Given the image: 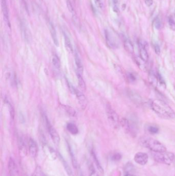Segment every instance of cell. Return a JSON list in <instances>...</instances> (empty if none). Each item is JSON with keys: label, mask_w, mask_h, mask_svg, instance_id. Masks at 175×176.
Listing matches in <instances>:
<instances>
[{"label": "cell", "mask_w": 175, "mask_h": 176, "mask_svg": "<svg viewBox=\"0 0 175 176\" xmlns=\"http://www.w3.org/2000/svg\"><path fill=\"white\" fill-rule=\"evenodd\" d=\"M149 106L152 110L160 117L167 119H171L175 117V113L174 110L162 100L151 101Z\"/></svg>", "instance_id": "1"}, {"label": "cell", "mask_w": 175, "mask_h": 176, "mask_svg": "<svg viewBox=\"0 0 175 176\" xmlns=\"http://www.w3.org/2000/svg\"><path fill=\"white\" fill-rule=\"evenodd\" d=\"M141 143L142 146L148 149L155 153H162L167 151V148L164 145L151 137H144L141 140Z\"/></svg>", "instance_id": "2"}, {"label": "cell", "mask_w": 175, "mask_h": 176, "mask_svg": "<svg viewBox=\"0 0 175 176\" xmlns=\"http://www.w3.org/2000/svg\"><path fill=\"white\" fill-rule=\"evenodd\" d=\"M175 154L171 152H166L156 153L153 155L155 161L159 163L164 164L170 165L172 164L175 160Z\"/></svg>", "instance_id": "3"}, {"label": "cell", "mask_w": 175, "mask_h": 176, "mask_svg": "<svg viewBox=\"0 0 175 176\" xmlns=\"http://www.w3.org/2000/svg\"><path fill=\"white\" fill-rule=\"evenodd\" d=\"M106 112L109 122L110 123L111 125L113 126V127H114L115 128H117L119 127L120 124L119 116L116 113V111L113 109L111 106L109 105H106Z\"/></svg>", "instance_id": "4"}, {"label": "cell", "mask_w": 175, "mask_h": 176, "mask_svg": "<svg viewBox=\"0 0 175 176\" xmlns=\"http://www.w3.org/2000/svg\"><path fill=\"white\" fill-rule=\"evenodd\" d=\"M120 124L125 132L129 133L130 136L134 137L136 136L137 128L134 122H133L127 118H123L122 119L121 121L120 122Z\"/></svg>", "instance_id": "5"}, {"label": "cell", "mask_w": 175, "mask_h": 176, "mask_svg": "<svg viewBox=\"0 0 175 176\" xmlns=\"http://www.w3.org/2000/svg\"><path fill=\"white\" fill-rule=\"evenodd\" d=\"M149 80L152 85L155 87H161L164 89L166 88L165 81L159 73H155L153 71H151L149 74Z\"/></svg>", "instance_id": "6"}, {"label": "cell", "mask_w": 175, "mask_h": 176, "mask_svg": "<svg viewBox=\"0 0 175 176\" xmlns=\"http://www.w3.org/2000/svg\"><path fill=\"white\" fill-rule=\"evenodd\" d=\"M104 34H105L106 41L109 48L113 49H116L119 48V40L114 34L107 29L105 30Z\"/></svg>", "instance_id": "7"}, {"label": "cell", "mask_w": 175, "mask_h": 176, "mask_svg": "<svg viewBox=\"0 0 175 176\" xmlns=\"http://www.w3.org/2000/svg\"><path fill=\"white\" fill-rule=\"evenodd\" d=\"M45 121H46V124L48 130L52 141L56 145H59L60 142V137L59 134L58 133V132H56V129L51 124V123L48 121V120L46 117L45 119Z\"/></svg>", "instance_id": "8"}, {"label": "cell", "mask_w": 175, "mask_h": 176, "mask_svg": "<svg viewBox=\"0 0 175 176\" xmlns=\"http://www.w3.org/2000/svg\"><path fill=\"white\" fill-rule=\"evenodd\" d=\"M138 46H139L140 57L143 61L147 62L149 58V56L146 49V44L143 42L142 40H139L138 41Z\"/></svg>", "instance_id": "9"}, {"label": "cell", "mask_w": 175, "mask_h": 176, "mask_svg": "<svg viewBox=\"0 0 175 176\" xmlns=\"http://www.w3.org/2000/svg\"><path fill=\"white\" fill-rule=\"evenodd\" d=\"M134 161L136 163L143 166L146 164L148 162V155L145 153L139 152L135 154Z\"/></svg>", "instance_id": "10"}, {"label": "cell", "mask_w": 175, "mask_h": 176, "mask_svg": "<svg viewBox=\"0 0 175 176\" xmlns=\"http://www.w3.org/2000/svg\"><path fill=\"white\" fill-rule=\"evenodd\" d=\"M43 149L45 155L51 160H55L58 157V154L55 150L51 147L47 145L45 143L43 145Z\"/></svg>", "instance_id": "11"}, {"label": "cell", "mask_w": 175, "mask_h": 176, "mask_svg": "<svg viewBox=\"0 0 175 176\" xmlns=\"http://www.w3.org/2000/svg\"><path fill=\"white\" fill-rule=\"evenodd\" d=\"M1 7L4 21L6 22L7 25L10 28L8 8L6 0H1Z\"/></svg>", "instance_id": "12"}, {"label": "cell", "mask_w": 175, "mask_h": 176, "mask_svg": "<svg viewBox=\"0 0 175 176\" xmlns=\"http://www.w3.org/2000/svg\"><path fill=\"white\" fill-rule=\"evenodd\" d=\"M75 96H77V99L78 100L79 103L81 108L82 109L85 108L87 106V100L84 94L81 92V91L75 89Z\"/></svg>", "instance_id": "13"}, {"label": "cell", "mask_w": 175, "mask_h": 176, "mask_svg": "<svg viewBox=\"0 0 175 176\" xmlns=\"http://www.w3.org/2000/svg\"><path fill=\"white\" fill-rule=\"evenodd\" d=\"M29 152L32 157L35 158L38 154V147L35 140L31 139L29 141Z\"/></svg>", "instance_id": "14"}, {"label": "cell", "mask_w": 175, "mask_h": 176, "mask_svg": "<svg viewBox=\"0 0 175 176\" xmlns=\"http://www.w3.org/2000/svg\"><path fill=\"white\" fill-rule=\"evenodd\" d=\"M8 170L9 176H19L16 163L12 158H10L9 160Z\"/></svg>", "instance_id": "15"}, {"label": "cell", "mask_w": 175, "mask_h": 176, "mask_svg": "<svg viewBox=\"0 0 175 176\" xmlns=\"http://www.w3.org/2000/svg\"><path fill=\"white\" fill-rule=\"evenodd\" d=\"M49 29L54 44L56 46H59V41H58L57 35H56V30L54 24L51 22L49 23Z\"/></svg>", "instance_id": "16"}, {"label": "cell", "mask_w": 175, "mask_h": 176, "mask_svg": "<svg viewBox=\"0 0 175 176\" xmlns=\"http://www.w3.org/2000/svg\"><path fill=\"white\" fill-rule=\"evenodd\" d=\"M67 146H68V152L70 153V156L71 158V162H72V165L74 168H77L78 166V162H77V158L75 155V153L74 152L73 149L70 143H67Z\"/></svg>", "instance_id": "17"}, {"label": "cell", "mask_w": 175, "mask_h": 176, "mask_svg": "<svg viewBox=\"0 0 175 176\" xmlns=\"http://www.w3.org/2000/svg\"><path fill=\"white\" fill-rule=\"evenodd\" d=\"M59 156L60 159L61 161L62 162L64 168V169H65V171L66 172L68 176H74L73 172H72V169H71V168L70 167V165H68L66 161L65 160L64 158L63 157V156H62L60 153H59Z\"/></svg>", "instance_id": "18"}, {"label": "cell", "mask_w": 175, "mask_h": 176, "mask_svg": "<svg viewBox=\"0 0 175 176\" xmlns=\"http://www.w3.org/2000/svg\"><path fill=\"white\" fill-rule=\"evenodd\" d=\"M124 46L125 49L128 53L133 54L134 52V47L132 41L129 39L125 38L124 40Z\"/></svg>", "instance_id": "19"}, {"label": "cell", "mask_w": 175, "mask_h": 176, "mask_svg": "<svg viewBox=\"0 0 175 176\" xmlns=\"http://www.w3.org/2000/svg\"><path fill=\"white\" fill-rule=\"evenodd\" d=\"M75 65L77 67V72L78 73L81 74L83 71V66L81 59L80 58L78 54L77 53V52H75Z\"/></svg>", "instance_id": "20"}, {"label": "cell", "mask_w": 175, "mask_h": 176, "mask_svg": "<svg viewBox=\"0 0 175 176\" xmlns=\"http://www.w3.org/2000/svg\"><path fill=\"white\" fill-rule=\"evenodd\" d=\"M64 44H65V48H66L67 51L69 53H73V48H72V44H71V41L70 40V38L65 34H64Z\"/></svg>", "instance_id": "21"}, {"label": "cell", "mask_w": 175, "mask_h": 176, "mask_svg": "<svg viewBox=\"0 0 175 176\" xmlns=\"http://www.w3.org/2000/svg\"><path fill=\"white\" fill-rule=\"evenodd\" d=\"M62 108L67 114L71 117H75L76 115V112L73 108L67 105H62Z\"/></svg>", "instance_id": "22"}, {"label": "cell", "mask_w": 175, "mask_h": 176, "mask_svg": "<svg viewBox=\"0 0 175 176\" xmlns=\"http://www.w3.org/2000/svg\"><path fill=\"white\" fill-rule=\"evenodd\" d=\"M66 128L68 132L73 135H75L78 133L79 130L77 126L73 123H68L67 125Z\"/></svg>", "instance_id": "23"}, {"label": "cell", "mask_w": 175, "mask_h": 176, "mask_svg": "<svg viewBox=\"0 0 175 176\" xmlns=\"http://www.w3.org/2000/svg\"><path fill=\"white\" fill-rule=\"evenodd\" d=\"M91 155L93 156V159L95 162V165L97 166V168L98 169L99 171L101 173H103V168H102L100 162L98 160V158H97V156H96V154H95V153L94 150L91 151Z\"/></svg>", "instance_id": "24"}, {"label": "cell", "mask_w": 175, "mask_h": 176, "mask_svg": "<svg viewBox=\"0 0 175 176\" xmlns=\"http://www.w3.org/2000/svg\"><path fill=\"white\" fill-rule=\"evenodd\" d=\"M52 62L54 67L56 69V70L60 69L61 68V62L59 58L56 55H54L52 59Z\"/></svg>", "instance_id": "25"}, {"label": "cell", "mask_w": 175, "mask_h": 176, "mask_svg": "<svg viewBox=\"0 0 175 176\" xmlns=\"http://www.w3.org/2000/svg\"><path fill=\"white\" fill-rule=\"evenodd\" d=\"M77 76H78V79L79 85L80 88H81L83 91H85L86 87L85 82L84 81L83 78L81 76V74L78 73L77 74Z\"/></svg>", "instance_id": "26"}, {"label": "cell", "mask_w": 175, "mask_h": 176, "mask_svg": "<svg viewBox=\"0 0 175 176\" xmlns=\"http://www.w3.org/2000/svg\"><path fill=\"white\" fill-rule=\"evenodd\" d=\"M153 25L154 28L157 30L161 29V28L162 27V22L160 18L159 17L157 16L155 18L153 21Z\"/></svg>", "instance_id": "27"}, {"label": "cell", "mask_w": 175, "mask_h": 176, "mask_svg": "<svg viewBox=\"0 0 175 176\" xmlns=\"http://www.w3.org/2000/svg\"><path fill=\"white\" fill-rule=\"evenodd\" d=\"M136 60L138 65L139 66V68H140L141 69L143 70L144 69H145V68H146L145 63H146V62H145L144 61H143L140 57L136 58Z\"/></svg>", "instance_id": "28"}, {"label": "cell", "mask_w": 175, "mask_h": 176, "mask_svg": "<svg viewBox=\"0 0 175 176\" xmlns=\"http://www.w3.org/2000/svg\"><path fill=\"white\" fill-rule=\"evenodd\" d=\"M66 5L68 11L70 12V13H71L72 15H75V10L74 6L72 5V3L70 0H67Z\"/></svg>", "instance_id": "29"}, {"label": "cell", "mask_w": 175, "mask_h": 176, "mask_svg": "<svg viewBox=\"0 0 175 176\" xmlns=\"http://www.w3.org/2000/svg\"><path fill=\"white\" fill-rule=\"evenodd\" d=\"M168 23L169 25V28L172 30H175V21L174 20V18L172 16H170L168 17Z\"/></svg>", "instance_id": "30"}, {"label": "cell", "mask_w": 175, "mask_h": 176, "mask_svg": "<svg viewBox=\"0 0 175 176\" xmlns=\"http://www.w3.org/2000/svg\"><path fill=\"white\" fill-rule=\"evenodd\" d=\"M148 130L152 134H156L159 132V128L155 126H150L148 128Z\"/></svg>", "instance_id": "31"}, {"label": "cell", "mask_w": 175, "mask_h": 176, "mask_svg": "<svg viewBox=\"0 0 175 176\" xmlns=\"http://www.w3.org/2000/svg\"><path fill=\"white\" fill-rule=\"evenodd\" d=\"M111 160L114 161H119L122 159V155L119 153H116L111 156Z\"/></svg>", "instance_id": "32"}, {"label": "cell", "mask_w": 175, "mask_h": 176, "mask_svg": "<svg viewBox=\"0 0 175 176\" xmlns=\"http://www.w3.org/2000/svg\"><path fill=\"white\" fill-rule=\"evenodd\" d=\"M127 80H129V82H134L136 80V77L135 75L132 73H128L127 74Z\"/></svg>", "instance_id": "33"}, {"label": "cell", "mask_w": 175, "mask_h": 176, "mask_svg": "<svg viewBox=\"0 0 175 176\" xmlns=\"http://www.w3.org/2000/svg\"><path fill=\"white\" fill-rule=\"evenodd\" d=\"M113 7L114 11L116 13L119 12V8H118V0H112Z\"/></svg>", "instance_id": "34"}, {"label": "cell", "mask_w": 175, "mask_h": 176, "mask_svg": "<svg viewBox=\"0 0 175 176\" xmlns=\"http://www.w3.org/2000/svg\"><path fill=\"white\" fill-rule=\"evenodd\" d=\"M7 104L9 106V111H10L11 116H12V118H14V116H15V111H14V109H13V107H12V105L9 104L8 101H7Z\"/></svg>", "instance_id": "35"}, {"label": "cell", "mask_w": 175, "mask_h": 176, "mask_svg": "<svg viewBox=\"0 0 175 176\" xmlns=\"http://www.w3.org/2000/svg\"><path fill=\"white\" fill-rule=\"evenodd\" d=\"M41 173V170L40 167L38 166L36 169L34 173L32 176H40Z\"/></svg>", "instance_id": "36"}, {"label": "cell", "mask_w": 175, "mask_h": 176, "mask_svg": "<svg viewBox=\"0 0 175 176\" xmlns=\"http://www.w3.org/2000/svg\"><path fill=\"white\" fill-rule=\"evenodd\" d=\"M95 4L99 8L102 9L103 8V4L101 0H95Z\"/></svg>", "instance_id": "37"}, {"label": "cell", "mask_w": 175, "mask_h": 176, "mask_svg": "<svg viewBox=\"0 0 175 176\" xmlns=\"http://www.w3.org/2000/svg\"><path fill=\"white\" fill-rule=\"evenodd\" d=\"M154 49H155V53L157 55H159L160 54V46L158 44H155V45H154Z\"/></svg>", "instance_id": "38"}, {"label": "cell", "mask_w": 175, "mask_h": 176, "mask_svg": "<svg viewBox=\"0 0 175 176\" xmlns=\"http://www.w3.org/2000/svg\"><path fill=\"white\" fill-rule=\"evenodd\" d=\"M145 3L146 6L148 7H151L152 5L153 4V0H145Z\"/></svg>", "instance_id": "39"}, {"label": "cell", "mask_w": 175, "mask_h": 176, "mask_svg": "<svg viewBox=\"0 0 175 176\" xmlns=\"http://www.w3.org/2000/svg\"><path fill=\"white\" fill-rule=\"evenodd\" d=\"M125 176H136L135 175H131V174H128V175H126Z\"/></svg>", "instance_id": "40"}, {"label": "cell", "mask_w": 175, "mask_h": 176, "mask_svg": "<svg viewBox=\"0 0 175 176\" xmlns=\"http://www.w3.org/2000/svg\"></svg>", "instance_id": "41"}, {"label": "cell", "mask_w": 175, "mask_h": 176, "mask_svg": "<svg viewBox=\"0 0 175 176\" xmlns=\"http://www.w3.org/2000/svg\"></svg>", "instance_id": "42"}]
</instances>
